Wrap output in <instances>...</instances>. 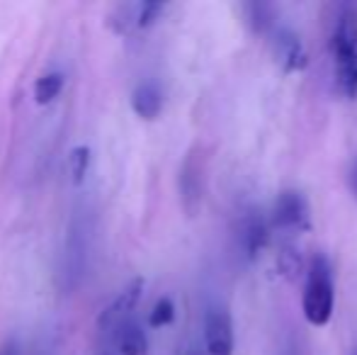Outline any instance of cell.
Instances as JSON below:
<instances>
[{
	"label": "cell",
	"instance_id": "obj_1",
	"mask_svg": "<svg viewBox=\"0 0 357 355\" xmlns=\"http://www.w3.org/2000/svg\"><path fill=\"white\" fill-rule=\"evenodd\" d=\"M144 294V280L137 278L117 294L98 319L95 355H149V341L142 324L137 322L139 302Z\"/></svg>",
	"mask_w": 357,
	"mask_h": 355
},
{
	"label": "cell",
	"instance_id": "obj_2",
	"mask_svg": "<svg viewBox=\"0 0 357 355\" xmlns=\"http://www.w3.org/2000/svg\"><path fill=\"white\" fill-rule=\"evenodd\" d=\"M335 90L345 100L357 98V10L343 8L331 34Z\"/></svg>",
	"mask_w": 357,
	"mask_h": 355
},
{
	"label": "cell",
	"instance_id": "obj_3",
	"mask_svg": "<svg viewBox=\"0 0 357 355\" xmlns=\"http://www.w3.org/2000/svg\"><path fill=\"white\" fill-rule=\"evenodd\" d=\"M335 307L333 266L324 253H316L306 268V282L301 292V312L311 326H326Z\"/></svg>",
	"mask_w": 357,
	"mask_h": 355
},
{
	"label": "cell",
	"instance_id": "obj_4",
	"mask_svg": "<svg viewBox=\"0 0 357 355\" xmlns=\"http://www.w3.org/2000/svg\"><path fill=\"white\" fill-rule=\"evenodd\" d=\"M90 234H93V227H90L88 212H75L66 236V253H63V278H66L68 289H75L85 278L90 256Z\"/></svg>",
	"mask_w": 357,
	"mask_h": 355
},
{
	"label": "cell",
	"instance_id": "obj_5",
	"mask_svg": "<svg viewBox=\"0 0 357 355\" xmlns=\"http://www.w3.org/2000/svg\"><path fill=\"white\" fill-rule=\"evenodd\" d=\"M273 232L280 234H301L311 229V207L299 190H282L273 204L270 214Z\"/></svg>",
	"mask_w": 357,
	"mask_h": 355
},
{
	"label": "cell",
	"instance_id": "obj_6",
	"mask_svg": "<svg viewBox=\"0 0 357 355\" xmlns=\"http://www.w3.org/2000/svg\"><path fill=\"white\" fill-rule=\"evenodd\" d=\"M270 37H273L270 42H273L275 61L280 63L284 73H299L309 66V54H306V47L299 39V34H294L287 27H275Z\"/></svg>",
	"mask_w": 357,
	"mask_h": 355
},
{
	"label": "cell",
	"instance_id": "obj_7",
	"mask_svg": "<svg viewBox=\"0 0 357 355\" xmlns=\"http://www.w3.org/2000/svg\"><path fill=\"white\" fill-rule=\"evenodd\" d=\"M204 348L207 355H234V322L224 307H212L204 317Z\"/></svg>",
	"mask_w": 357,
	"mask_h": 355
},
{
	"label": "cell",
	"instance_id": "obj_8",
	"mask_svg": "<svg viewBox=\"0 0 357 355\" xmlns=\"http://www.w3.org/2000/svg\"><path fill=\"white\" fill-rule=\"evenodd\" d=\"M270 234H273V224H270L260 212L258 214L250 212L248 217L241 222L238 239H241V248H243V253H245L248 261H255V258L268 248Z\"/></svg>",
	"mask_w": 357,
	"mask_h": 355
},
{
	"label": "cell",
	"instance_id": "obj_9",
	"mask_svg": "<svg viewBox=\"0 0 357 355\" xmlns=\"http://www.w3.org/2000/svg\"><path fill=\"white\" fill-rule=\"evenodd\" d=\"M180 190H183V202L185 209L190 214L197 212L199 202H202V163L197 161V156H188L180 173Z\"/></svg>",
	"mask_w": 357,
	"mask_h": 355
},
{
	"label": "cell",
	"instance_id": "obj_10",
	"mask_svg": "<svg viewBox=\"0 0 357 355\" xmlns=\"http://www.w3.org/2000/svg\"><path fill=\"white\" fill-rule=\"evenodd\" d=\"M132 107L134 112L142 119H155L163 109V90L158 88V83L153 81H144L134 88L132 93Z\"/></svg>",
	"mask_w": 357,
	"mask_h": 355
},
{
	"label": "cell",
	"instance_id": "obj_11",
	"mask_svg": "<svg viewBox=\"0 0 357 355\" xmlns=\"http://www.w3.org/2000/svg\"><path fill=\"white\" fill-rule=\"evenodd\" d=\"M61 90H63L61 73H47V76L37 78V83H34V100L39 105H49L61 95Z\"/></svg>",
	"mask_w": 357,
	"mask_h": 355
},
{
	"label": "cell",
	"instance_id": "obj_12",
	"mask_svg": "<svg viewBox=\"0 0 357 355\" xmlns=\"http://www.w3.org/2000/svg\"><path fill=\"white\" fill-rule=\"evenodd\" d=\"M278 268H280V273L284 275V278H296V275L304 270V261H301V256H299V251H296L291 243H284L282 248H280V253H278Z\"/></svg>",
	"mask_w": 357,
	"mask_h": 355
},
{
	"label": "cell",
	"instance_id": "obj_13",
	"mask_svg": "<svg viewBox=\"0 0 357 355\" xmlns=\"http://www.w3.org/2000/svg\"><path fill=\"white\" fill-rule=\"evenodd\" d=\"M175 319V304L170 297H160L158 302L153 304V309H151L149 314V324L151 328H163L168 326V324H173Z\"/></svg>",
	"mask_w": 357,
	"mask_h": 355
},
{
	"label": "cell",
	"instance_id": "obj_14",
	"mask_svg": "<svg viewBox=\"0 0 357 355\" xmlns=\"http://www.w3.org/2000/svg\"><path fill=\"white\" fill-rule=\"evenodd\" d=\"M248 22L253 24L255 32H273L275 20H273V8L268 5H248Z\"/></svg>",
	"mask_w": 357,
	"mask_h": 355
},
{
	"label": "cell",
	"instance_id": "obj_15",
	"mask_svg": "<svg viewBox=\"0 0 357 355\" xmlns=\"http://www.w3.org/2000/svg\"><path fill=\"white\" fill-rule=\"evenodd\" d=\"M68 163H71L73 183L80 185V183H83V178H85V173H88V166H90V149L88 146H75L71 151Z\"/></svg>",
	"mask_w": 357,
	"mask_h": 355
},
{
	"label": "cell",
	"instance_id": "obj_16",
	"mask_svg": "<svg viewBox=\"0 0 357 355\" xmlns=\"http://www.w3.org/2000/svg\"><path fill=\"white\" fill-rule=\"evenodd\" d=\"M165 10V5L160 3H139L137 5V15H134V24L137 27H149L155 20L160 17V13Z\"/></svg>",
	"mask_w": 357,
	"mask_h": 355
},
{
	"label": "cell",
	"instance_id": "obj_17",
	"mask_svg": "<svg viewBox=\"0 0 357 355\" xmlns=\"http://www.w3.org/2000/svg\"><path fill=\"white\" fill-rule=\"evenodd\" d=\"M350 190H353V195L357 197V161H355L353 171H350Z\"/></svg>",
	"mask_w": 357,
	"mask_h": 355
},
{
	"label": "cell",
	"instance_id": "obj_18",
	"mask_svg": "<svg viewBox=\"0 0 357 355\" xmlns=\"http://www.w3.org/2000/svg\"><path fill=\"white\" fill-rule=\"evenodd\" d=\"M0 355H15V343H8V346L0 348Z\"/></svg>",
	"mask_w": 357,
	"mask_h": 355
},
{
	"label": "cell",
	"instance_id": "obj_19",
	"mask_svg": "<svg viewBox=\"0 0 357 355\" xmlns=\"http://www.w3.org/2000/svg\"><path fill=\"white\" fill-rule=\"evenodd\" d=\"M185 355H204V353H199V351H188Z\"/></svg>",
	"mask_w": 357,
	"mask_h": 355
},
{
	"label": "cell",
	"instance_id": "obj_20",
	"mask_svg": "<svg viewBox=\"0 0 357 355\" xmlns=\"http://www.w3.org/2000/svg\"><path fill=\"white\" fill-rule=\"evenodd\" d=\"M353 355H357V351H355V353H353Z\"/></svg>",
	"mask_w": 357,
	"mask_h": 355
},
{
	"label": "cell",
	"instance_id": "obj_21",
	"mask_svg": "<svg viewBox=\"0 0 357 355\" xmlns=\"http://www.w3.org/2000/svg\"><path fill=\"white\" fill-rule=\"evenodd\" d=\"M287 355H291V353H287Z\"/></svg>",
	"mask_w": 357,
	"mask_h": 355
}]
</instances>
